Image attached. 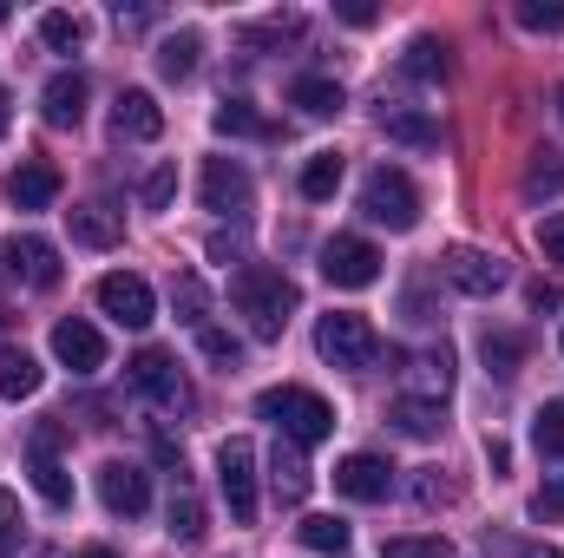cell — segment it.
Masks as SVG:
<instances>
[{"mask_svg":"<svg viewBox=\"0 0 564 558\" xmlns=\"http://www.w3.org/2000/svg\"><path fill=\"white\" fill-rule=\"evenodd\" d=\"M20 533H26V526H20V500H13V493L0 486V558L20 552Z\"/></svg>","mask_w":564,"mask_h":558,"instance_id":"cell-42","label":"cell"},{"mask_svg":"<svg viewBox=\"0 0 564 558\" xmlns=\"http://www.w3.org/2000/svg\"><path fill=\"white\" fill-rule=\"evenodd\" d=\"M381 558H453V546H446V539H414V533H408V539H388Z\"/></svg>","mask_w":564,"mask_h":558,"instance_id":"cell-41","label":"cell"},{"mask_svg":"<svg viewBox=\"0 0 564 558\" xmlns=\"http://www.w3.org/2000/svg\"><path fill=\"white\" fill-rule=\"evenodd\" d=\"M532 447H539L545 460H564V401H545V408L532 415Z\"/></svg>","mask_w":564,"mask_h":558,"instance_id":"cell-33","label":"cell"},{"mask_svg":"<svg viewBox=\"0 0 564 558\" xmlns=\"http://www.w3.org/2000/svg\"><path fill=\"white\" fill-rule=\"evenodd\" d=\"M289 106H302L308 119H335L348 99H341V86H335V79H315V73H308V79H295V86H289Z\"/></svg>","mask_w":564,"mask_h":558,"instance_id":"cell-26","label":"cell"},{"mask_svg":"<svg viewBox=\"0 0 564 558\" xmlns=\"http://www.w3.org/2000/svg\"><path fill=\"white\" fill-rule=\"evenodd\" d=\"M479 355H486V375L512 382V375H519V362H525V342H519L512 329H486V335H479Z\"/></svg>","mask_w":564,"mask_h":558,"instance_id":"cell-27","label":"cell"},{"mask_svg":"<svg viewBox=\"0 0 564 558\" xmlns=\"http://www.w3.org/2000/svg\"><path fill=\"white\" fill-rule=\"evenodd\" d=\"M99 309H106L119 329H151V322H158V296H151V282L132 277V270L99 277Z\"/></svg>","mask_w":564,"mask_h":558,"instance_id":"cell-8","label":"cell"},{"mask_svg":"<svg viewBox=\"0 0 564 558\" xmlns=\"http://www.w3.org/2000/svg\"><path fill=\"white\" fill-rule=\"evenodd\" d=\"M171 309H177V322H197L204 329V309H210V289L197 277H177L171 282Z\"/></svg>","mask_w":564,"mask_h":558,"instance_id":"cell-36","label":"cell"},{"mask_svg":"<svg viewBox=\"0 0 564 558\" xmlns=\"http://www.w3.org/2000/svg\"><path fill=\"white\" fill-rule=\"evenodd\" d=\"M512 20H519L525 33H558L564 7H558V0H519V7H512Z\"/></svg>","mask_w":564,"mask_h":558,"instance_id":"cell-37","label":"cell"},{"mask_svg":"<svg viewBox=\"0 0 564 558\" xmlns=\"http://www.w3.org/2000/svg\"><path fill=\"white\" fill-rule=\"evenodd\" d=\"M86 93H93V86H86V73H53V79H46V93H40L46 126H59V132H66V126H79V119H86Z\"/></svg>","mask_w":564,"mask_h":558,"instance_id":"cell-15","label":"cell"},{"mask_svg":"<svg viewBox=\"0 0 564 558\" xmlns=\"http://www.w3.org/2000/svg\"><path fill=\"white\" fill-rule=\"evenodd\" d=\"M59 440H66V427H59V420H40V427L26 433V460H53Z\"/></svg>","mask_w":564,"mask_h":558,"instance_id":"cell-43","label":"cell"},{"mask_svg":"<svg viewBox=\"0 0 564 558\" xmlns=\"http://www.w3.org/2000/svg\"><path fill=\"white\" fill-rule=\"evenodd\" d=\"M126 382H132L139 395H151L158 408H171V415H184V408H191V382L177 375V362H171L164 348H139V355L126 362Z\"/></svg>","mask_w":564,"mask_h":558,"instance_id":"cell-6","label":"cell"},{"mask_svg":"<svg viewBox=\"0 0 564 558\" xmlns=\"http://www.w3.org/2000/svg\"><path fill=\"white\" fill-rule=\"evenodd\" d=\"M7 277L26 282V289H53L59 282V250L46 244V237H7Z\"/></svg>","mask_w":564,"mask_h":558,"instance_id":"cell-14","label":"cell"},{"mask_svg":"<svg viewBox=\"0 0 564 558\" xmlns=\"http://www.w3.org/2000/svg\"><path fill=\"white\" fill-rule=\"evenodd\" d=\"M79 558H119V552H112V546H86Z\"/></svg>","mask_w":564,"mask_h":558,"instance_id":"cell-53","label":"cell"},{"mask_svg":"<svg viewBox=\"0 0 564 558\" xmlns=\"http://www.w3.org/2000/svg\"><path fill=\"white\" fill-rule=\"evenodd\" d=\"M270 486H276V500H282V506H302V500H308L315 473H308L302 447H289V440H282L276 453H270Z\"/></svg>","mask_w":564,"mask_h":558,"instance_id":"cell-20","label":"cell"},{"mask_svg":"<svg viewBox=\"0 0 564 558\" xmlns=\"http://www.w3.org/2000/svg\"><path fill=\"white\" fill-rule=\"evenodd\" d=\"M217 486H224V500H230V519H237V526H257V447H250L243 433H230V440L217 447Z\"/></svg>","mask_w":564,"mask_h":558,"instance_id":"cell-5","label":"cell"},{"mask_svg":"<svg viewBox=\"0 0 564 558\" xmlns=\"http://www.w3.org/2000/svg\"><path fill=\"white\" fill-rule=\"evenodd\" d=\"M53 355H59V368H73V375H99V368H106V335H99L93 322L66 315V322H53Z\"/></svg>","mask_w":564,"mask_h":558,"instance_id":"cell-12","label":"cell"},{"mask_svg":"<svg viewBox=\"0 0 564 558\" xmlns=\"http://www.w3.org/2000/svg\"><path fill=\"white\" fill-rule=\"evenodd\" d=\"M33 493H40L53 513H66V506H73V473H66L59 460H33Z\"/></svg>","mask_w":564,"mask_h":558,"instance_id":"cell-31","label":"cell"},{"mask_svg":"<svg viewBox=\"0 0 564 558\" xmlns=\"http://www.w3.org/2000/svg\"><path fill=\"white\" fill-rule=\"evenodd\" d=\"M519 558H564L558 546H519Z\"/></svg>","mask_w":564,"mask_h":558,"instance_id":"cell-51","label":"cell"},{"mask_svg":"<svg viewBox=\"0 0 564 558\" xmlns=\"http://www.w3.org/2000/svg\"><path fill=\"white\" fill-rule=\"evenodd\" d=\"M302 33V20L295 13H276V20H263V26H243V46H282V40H295Z\"/></svg>","mask_w":564,"mask_h":558,"instance_id":"cell-39","label":"cell"},{"mask_svg":"<svg viewBox=\"0 0 564 558\" xmlns=\"http://www.w3.org/2000/svg\"><path fill=\"white\" fill-rule=\"evenodd\" d=\"M315 355H322V362H335V368H375V362H381V335H375V322H368V315L335 309V315H322V322H315Z\"/></svg>","mask_w":564,"mask_h":558,"instance_id":"cell-3","label":"cell"},{"mask_svg":"<svg viewBox=\"0 0 564 558\" xmlns=\"http://www.w3.org/2000/svg\"><path fill=\"white\" fill-rule=\"evenodd\" d=\"M257 415L276 420L289 447H315V440H328V433H335V408H328L315 388H295V382L263 388V395H257Z\"/></svg>","mask_w":564,"mask_h":558,"instance_id":"cell-2","label":"cell"},{"mask_svg":"<svg viewBox=\"0 0 564 558\" xmlns=\"http://www.w3.org/2000/svg\"><path fill=\"white\" fill-rule=\"evenodd\" d=\"M532 513H539V519H558V513H564V473L539 493V500H532Z\"/></svg>","mask_w":564,"mask_h":558,"instance_id":"cell-46","label":"cell"},{"mask_svg":"<svg viewBox=\"0 0 564 558\" xmlns=\"http://www.w3.org/2000/svg\"><path fill=\"white\" fill-rule=\"evenodd\" d=\"M7 119H13V99H7V93H0V132H7Z\"/></svg>","mask_w":564,"mask_h":558,"instance_id":"cell-52","label":"cell"},{"mask_svg":"<svg viewBox=\"0 0 564 558\" xmlns=\"http://www.w3.org/2000/svg\"><path fill=\"white\" fill-rule=\"evenodd\" d=\"M99 500H106V513L139 519L144 506H151V473L132 466V460H106V466H99Z\"/></svg>","mask_w":564,"mask_h":558,"instance_id":"cell-11","label":"cell"},{"mask_svg":"<svg viewBox=\"0 0 564 558\" xmlns=\"http://www.w3.org/2000/svg\"><path fill=\"white\" fill-rule=\"evenodd\" d=\"M204 533H210V526H204V506H197L191 493H177V500H171V539L204 546Z\"/></svg>","mask_w":564,"mask_h":558,"instance_id":"cell-35","label":"cell"},{"mask_svg":"<svg viewBox=\"0 0 564 558\" xmlns=\"http://www.w3.org/2000/svg\"><path fill=\"white\" fill-rule=\"evenodd\" d=\"M197 348H204L217 368H237V362H243V342H237L230 329H197Z\"/></svg>","mask_w":564,"mask_h":558,"instance_id":"cell-38","label":"cell"},{"mask_svg":"<svg viewBox=\"0 0 564 558\" xmlns=\"http://www.w3.org/2000/svg\"><path fill=\"white\" fill-rule=\"evenodd\" d=\"M322 277L335 289H368V282H381V250L368 237H328L322 244Z\"/></svg>","mask_w":564,"mask_h":558,"instance_id":"cell-7","label":"cell"},{"mask_svg":"<svg viewBox=\"0 0 564 558\" xmlns=\"http://www.w3.org/2000/svg\"><path fill=\"white\" fill-rule=\"evenodd\" d=\"M66 224H73V244H86V250H112L126 237V217L112 204H73Z\"/></svg>","mask_w":564,"mask_h":558,"instance_id":"cell-16","label":"cell"},{"mask_svg":"<svg viewBox=\"0 0 564 558\" xmlns=\"http://www.w3.org/2000/svg\"><path fill=\"white\" fill-rule=\"evenodd\" d=\"M394 427H401L408 440H433L446 420H440V408H433V401H408V395H401V408H394Z\"/></svg>","mask_w":564,"mask_h":558,"instance_id":"cell-34","label":"cell"},{"mask_svg":"<svg viewBox=\"0 0 564 558\" xmlns=\"http://www.w3.org/2000/svg\"><path fill=\"white\" fill-rule=\"evenodd\" d=\"M446 388H453V355L446 348H421L414 362H408V401H446Z\"/></svg>","mask_w":564,"mask_h":558,"instance_id":"cell-17","label":"cell"},{"mask_svg":"<svg viewBox=\"0 0 564 558\" xmlns=\"http://www.w3.org/2000/svg\"><path fill=\"white\" fill-rule=\"evenodd\" d=\"M7 197H13L20 211H46V204L59 197V164H46V158H26V164L13 171Z\"/></svg>","mask_w":564,"mask_h":558,"instance_id":"cell-19","label":"cell"},{"mask_svg":"<svg viewBox=\"0 0 564 558\" xmlns=\"http://www.w3.org/2000/svg\"><path fill=\"white\" fill-rule=\"evenodd\" d=\"M210 126H217L224 139H276V126H270V119H257L243 99H224V106L210 112Z\"/></svg>","mask_w":564,"mask_h":558,"instance_id":"cell-28","label":"cell"},{"mask_svg":"<svg viewBox=\"0 0 564 558\" xmlns=\"http://www.w3.org/2000/svg\"><path fill=\"white\" fill-rule=\"evenodd\" d=\"M40 40H46L53 53H79V46H86V20H79V13H40Z\"/></svg>","mask_w":564,"mask_h":558,"instance_id":"cell-32","label":"cell"},{"mask_svg":"<svg viewBox=\"0 0 564 558\" xmlns=\"http://www.w3.org/2000/svg\"><path fill=\"white\" fill-rule=\"evenodd\" d=\"M539 250H545V264L564 270V211H552V217L539 224Z\"/></svg>","mask_w":564,"mask_h":558,"instance_id":"cell-44","label":"cell"},{"mask_svg":"<svg viewBox=\"0 0 564 558\" xmlns=\"http://www.w3.org/2000/svg\"><path fill=\"white\" fill-rule=\"evenodd\" d=\"M335 493H348V500H361V506H381V500L394 493V466H388L381 453H348V460L335 466Z\"/></svg>","mask_w":564,"mask_h":558,"instance_id":"cell-13","label":"cell"},{"mask_svg":"<svg viewBox=\"0 0 564 558\" xmlns=\"http://www.w3.org/2000/svg\"><path fill=\"white\" fill-rule=\"evenodd\" d=\"M381 132L394 144H408V151H433L440 144V126L426 119L421 106H381Z\"/></svg>","mask_w":564,"mask_h":558,"instance_id":"cell-21","label":"cell"},{"mask_svg":"<svg viewBox=\"0 0 564 558\" xmlns=\"http://www.w3.org/2000/svg\"><path fill=\"white\" fill-rule=\"evenodd\" d=\"M230 302L243 309V322H250V335L257 342H276L282 329H289V315H295V282L270 270V264H243L237 282H230Z\"/></svg>","mask_w":564,"mask_h":558,"instance_id":"cell-1","label":"cell"},{"mask_svg":"<svg viewBox=\"0 0 564 558\" xmlns=\"http://www.w3.org/2000/svg\"><path fill=\"white\" fill-rule=\"evenodd\" d=\"M295 539H302L308 552H328V558H341L348 546H355V533H348V526H341L335 513H308V519L295 526Z\"/></svg>","mask_w":564,"mask_h":558,"instance_id":"cell-25","label":"cell"},{"mask_svg":"<svg viewBox=\"0 0 564 558\" xmlns=\"http://www.w3.org/2000/svg\"><path fill=\"white\" fill-rule=\"evenodd\" d=\"M558 348H564V335H558Z\"/></svg>","mask_w":564,"mask_h":558,"instance_id":"cell-56","label":"cell"},{"mask_svg":"<svg viewBox=\"0 0 564 558\" xmlns=\"http://www.w3.org/2000/svg\"><path fill=\"white\" fill-rule=\"evenodd\" d=\"M558 119H564V86H558Z\"/></svg>","mask_w":564,"mask_h":558,"instance_id":"cell-54","label":"cell"},{"mask_svg":"<svg viewBox=\"0 0 564 558\" xmlns=\"http://www.w3.org/2000/svg\"><path fill=\"white\" fill-rule=\"evenodd\" d=\"M401 73H408L414 86H440V79L453 73V60H446V40L414 33V40H408V53H401Z\"/></svg>","mask_w":564,"mask_h":558,"instance_id":"cell-22","label":"cell"},{"mask_svg":"<svg viewBox=\"0 0 564 558\" xmlns=\"http://www.w3.org/2000/svg\"><path fill=\"white\" fill-rule=\"evenodd\" d=\"M440 270L453 289H466V296H499L506 289V264L492 257V250H473V244H453L446 257H440Z\"/></svg>","mask_w":564,"mask_h":558,"instance_id":"cell-9","label":"cell"},{"mask_svg":"<svg viewBox=\"0 0 564 558\" xmlns=\"http://www.w3.org/2000/svg\"><path fill=\"white\" fill-rule=\"evenodd\" d=\"M0 20H7V0H0Z\"/></svg>","mask_w":564,"mask_h":558,"instance_id":"cell-55","label":"cell"},{"mask_svg":"<svg viewBox=\"0 0 564 558\" xmlns=\"http://www.w3.org/2000/svg\"><path fill=\"white\" fill-rule=\"evenodd\" d=\"M112 132L119 139H139V144H151L158 132H164V112H158V99L151 93H119V106H112Z\"/></svg>","mask_w":564,"mask_h":558,"instance_id":"cell-18","label":"cell"},{"mask_svg":"<svg viewBox=\"0 0 564 558\" xmlns=\"http://www.w3.org/2000/svg\"><path fill=\"white\" fill-rule=\"evenodd\" d=\"M335 20H348V26H375L381 13H375V7H361V0H341V7H335Z\"/></svg>","mask_w":564,"mask_h":558,"instance_id":"cell-47","label":"cell"},{"mask_svg":"<svg viewBox=\"0 0 564 558\" xmlns=\"http://www.w3.org/2000/svg\"><path fill=\"white\" fill-rule=\"evenodd\" d=\"M40 382H46V368H40L26 348H7V355H0V395H7V401H33Z\"/></svg>","mask_w":564,"mask_h":558,"instance_id":"cell-24","label":"cell"},{"mask_svg":"<svg viewBox=\"0 0 564 558\" xmlns=\"http://www.w3.org/2000/svg\"><path fill=\"white\" fill-rule=\"evenodd\" d=\"M361 217H368V224H388V230H414V224H421V191H414V178L394 171V164H375L368 184H361Z\"/></svg>","mask_w":564,"mask_h":558,"instance_id":"cell-4","label":"cell"},{"mask_svg":"<svg viewBox=\"0 0 564 558\" xmlns=\"http://www.w3.org/2000/svg\"><path fill=\"white\" fill-rule=\"evenodd\" d=\"M414 500H421V506H446V500H453V480H440V466H426L421 480H414Z\"/></svg>","mask_w":564,"mask_h":558,"instance_id":"cell-45","label":"cell"},{"mask_svg":"<svg viewBox=\"0 0 564 558\" xmlns=\"http://www.w3.org/2000/svg\"><path fill=\"white\" fill-rule=\"evenodd\" d=\"M257 204V184L237 158H210L204 164V211H224V217H243Z\"/></svg>","mask_w":564,"mask_h":558,"instance_id":"cell-10","label":"cell"},{"mask_svg":"<svg viewBox=\"0 0 564 558\" xmlns=\"http://www.w3.org/2000/svg\"><path fill=\"white\" fill-rule=\"evenodd\" d=\"M210 257L217 264H243V237H210Z\"/></svg>","mask_w":564,"mask_h":558,"instance_id":"cell-48","label":"cell"},{"mask_svg":"<svg viewBox=\"0 0 564 558\" xmlns=\"http://www.w3.org/2000/svg\"><path fill=\"white\" fill-rule=\"evenodd\" d=\"M341 191V151H308V164H302V197H335Z\"/></svg>","mask_w":564,"mask_h":558,"instance_id":"cell-30","label":"cell"},{"mask_svg":"<svg viewBox=\"0 0 564 558\" xmlns=\"http://www.w3.org/2000/svg\"><path fill=\"white\" fill-rule=\"evenodd\" d=\"M532 309H539V315L558 309V289H552V282H532Z\"/></svg>","mask_w":564,"mask_h":558,"instance_id":"cell-49","label":"cell"},{"mask_svg":"<svg viewBox=\"0 0 564 558\" xmlns=\"http://www.w3.org/2000/svg\"><path fill=\"white\" fill-rule=\"evenodd\" d=\"M558 191H564V151L539 144V151H532V164H525V197L539 204V197H558Z\"/></svg>","mask_w":564,"mask_h":558,"instance_id":"cell-29","label":"cell"},{"mask_svg":"<svg viewBox=\"0 0 564 558\" xmlns=\"http://www.w3.org/2000/svg\"><path fill=\"white\" fill-rule=\"evenodd\" d=\"M144 211H164V204H171V197H177V164H158V171H151V178H144Z\"/></svg>","mask_w":564,"mask_h":558,"instance_id":"cell-40","label":"cell"},{"mask_svg":"<svg viewBox=\"0 0 564 558\" xmlns=\"http://www.w3.org/2000/svg\"><path fill=\"white\" fill-rule=\"evenodd\" d=\"M486 460H492V473H506L512 466V447L506 440H486Z\"/></svg>","mask_w":564,"mask_h":558,"instance_id":"cell-50","label":"cell"},{"mask_svg":"<svg viewBox=\"0 0 564 558\" xmlns=\"http://www.w3.org/2000/svg\"><path fill=\"white\" fill-rule=\"evenodd\" d=\"M197 53H204V33L197 26H177V33L158 40V73L164 79H191L197 73Z\"/></svg>","mask_w":564,"mask_h":558,"instance_id":"cell-23","label":"cell"}]
</instances>
